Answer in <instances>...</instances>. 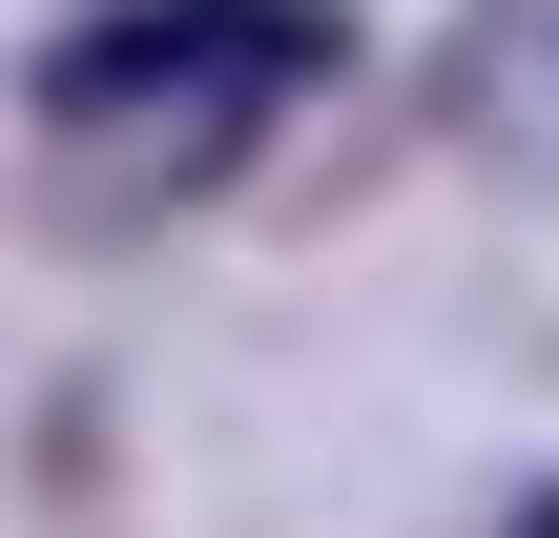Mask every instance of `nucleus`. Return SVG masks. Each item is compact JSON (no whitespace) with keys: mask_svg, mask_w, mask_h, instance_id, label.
<instances>
[{"mask_svg":"<svg viewBox=\"0 0 559 538\" xmlns=\"http://www.w3.org/2000/svg\"><path fill=\"white\" fill-rule=\"evenodd\" d=\"M311 62H332V0H124V21H83V41L41 62V104H62V124H145V104L249 124V104L311 83Z\"/></svg>","mask_w":559,"mask_h":538,"instance_id":"obj_1","label":"nucleus"}]
</instances>
